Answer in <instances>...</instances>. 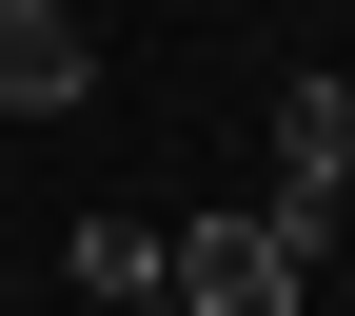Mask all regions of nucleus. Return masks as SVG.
I'll return each instance as SVG.
<instances>
[{
    "label": "nucleus",
    "mask_w": 355,
    "mask_h": 316,
    "mask_svg": "<svg viewBox=\"0 0 355 316\" xmlns=\"http://www.w3.org/2000/svg\"><path fill=\"white\" fill-rule=\"evenodd\" d=\"M119 316H198V297H178V277H158V297H119Z\"/></svg>",
    "instance_id": "obj_5"
},
{
    "label": "nucleus",
    "mask_w": 355,
    "mask_h": 316,
    "mask_svg": "<svg viewBox=\"0 0 355 316\" xmlns=\"http://www.w3.org/2000/svg\"><path fill=\"white\" fill-rule=\"evenodd\" d=\"M277 217L296 238L355 217V79H277Z\"/></svg>",
    "instance_id": "obj_2"
},
{
    "label": "nucleus",
    "mask_w": 355,
    "mask_h": 316,
    "mask_svg": "<svg viewBox=\"0 0 355 316\" xmlns=\"http://www.w3.org/2000/svg\"><path fill=\"white\" fill-rule=\"evenodd\" d=\"M79 297H158V217H79Z\"/></svg>",
    "instance_id": "obj_4"
},
{
    "label": "nucleus",
    "mask_w": 355,
    "mask_h": 316,
    "mask_svg": "<svg viewBox=\"0 0 355 316\" xmlns=\"http://www.w3.org/2000/svg\"><path fill=\"white\" fill-rule=\"evenodd\" d=\"M158 277L198 297V316H296V297H316V238H296L277 198H257V217L217 198V217H178V238H158Z\"/></svg>",
    "instance_id": "obj_1"
},
{
    "label": "nucleus",
    "mask_w": 355,
    "mask_h": 316,
    "mask_svg": "<svg viewBox=\"0 0 355 316\" xmlns=\"http://www.w3.org/2000/svg\"><path fill=\"white\" fill-rule=\"evenodd\" d=\"M99 99V20L79 0H0V119H79Z\"/></svg>",
    "instance_id": "obj_3"
}]
</instances>
